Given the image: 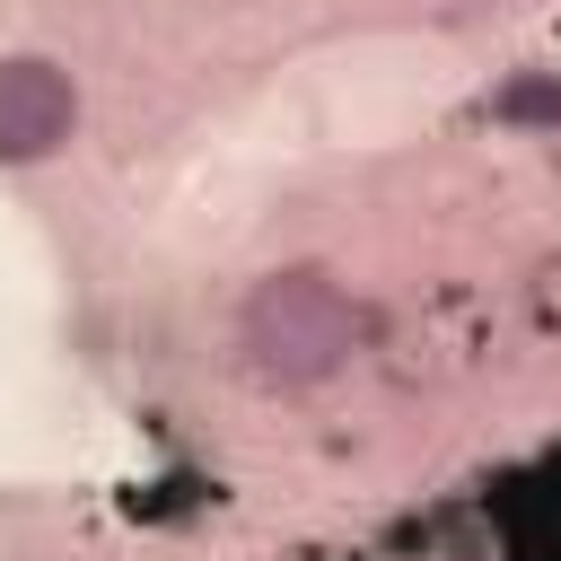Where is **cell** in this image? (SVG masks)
<instances>
[{"label": "cell", "mask_w": 561, "mask_h": 561, "mask_svg": "<svg viewBox=\"0 0 561 561\" xmlns=\"http://www.w3.org/2000/svg\"><path fill=\"white\" fill-rule=\"evenodd\" d=\"M245 342L272 359V368H324L342 342H351V307H342V289L324 280V272H280V280H263L254 289V307H245Z\"/></svg>", "instance_id": "cell-1"}, {"label": "cell", "mask_w": 561, "mask_h": 561, "mask_svg": "<svg viewBox=\"0 0 561 561\" xmlns=\"http://www.w3.org/2000/svg\"><path fill=\"white\" fill-rule=\"evenodd\" d=\"M500 535H508V561H561V456L508 482Z\"/></svg>", "instance_id": "cell-3"}, {"label": "cell", "mask_w": 561, "mask_h": 561, "mask_svg": "<svg viewBox=\"0 0 561 561\" xmlns=\"http://www.w3.org/2000/svg\"><path fill=\"white\" fill-rule=\"evenodd\" d=\"M79 123V96L53 61H0V158H53Z\"/></svg>", "instance_id": "cell-2"}]
</instances>
